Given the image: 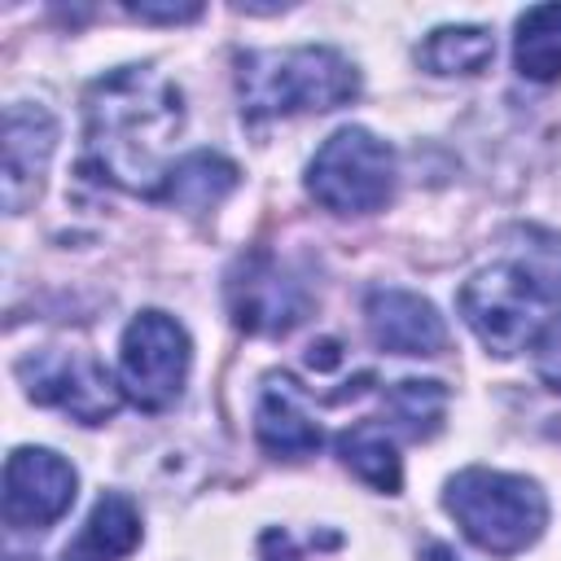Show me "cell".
<instances>
[{"label":"cell","mask_w":561,"mask_h":561,"mask_svg":"<svg viewBox=\"0 0 561 561\" xmlns=\"http://www.w3.org/2000/svg\"><path fill=\"white\" fill-rule=\"evenodd\" d=\"M224 298H228V316L237 329L259 333V337H280L307 320L316 294L285 259L267 250H250L228 267Z\"/></svg>","instance_id":"cell-7"},{"label":"cell","mask_w":561,"mask_h":561,"mask_svg":"<svg viewBox=\"0 0 561 561\" xmlns=\"http://www.w3.org/2000/svg\"><path fill=\"white\" fill-rule=\"evenodd\" d=\"M543 302L552 298L517 259L473 272L460 289V316L491 355H517L539 333Z\"/></svg>","instance_id":"cell-5"},{"label":"cell","mask_w":561,"mask_h":561,"mask_svg":"<svg viewBox=\"0 0 561 561\" xmlns=\"http://www.w3.org/2000/svg\"><path fill=\"white\" fill-rule=\"evenodd\" d=\"M443 508L456 517L469 543H478L491 557H513L530 548L548 526V500L539 482L504 469H460L447 491Z\"/></svg>","instance_id":"cell-3"},{"label":"cell","mask_w":561,"mask_h":561,"mask_svg":"<svg viewBox=\"0 0 561 561\" xmlns=\"http://www.w3.org/2000/svg\"><path fill=\"white\" fill-rule=\"evenodd\" d=\"M188 364L193 346L184 324L167 311H140L118 342V390L140 412H167L184 394Z\"/></svg>","instance_id":"cell-6"},{"label":"cell","mask_w":561,"mask_h":561,"mask_svg":"<svg viewBox=\"0 0 561 561\" xmlns=\"http://www.w3.org/2000/svg\"><path fill=\"white\" fill-rule=\"evenodd\" d=\"M9 561H22V557H9Z\"/></svg>","instance_id":"cell-24"},{"label":"cell","mask_w":561,"mask_h":561,"mask_svg":"<svg viewBox=\"0 0 561 561\" xmlns=\"http://www.w3.org/2000/svg\"><path fill=\"white\" fill-rule=\"evenodd\" d=\"M18 381L26 390V399L57 408L83 425H101L114 416L123 390L118 381L105 373V364H96L83 351H61V346H44L18 359Z\"/></svg>","instance_id":"cell-8"},{"label":"cell","mask_w":561,"mask_h":561,"mask_svg":"<svg viewBox=\"0 0 561 561\" xmlns=\"http://www.w3.org/2000/svg\"><path fill=\"white\" fill-rule=\"evenodd\" d=\"M337 456L373 491L399 495V486H403V460H399L394 438H390V430L381 421H355L351 430H342L337 434Z\"/></svg>","instance_id":"cell-15"},{"label":"cell","mask_w":561,"mask_h":561,"mask_svg":"<svg viewBox=\"0 0 561 561\" xmlns=\"http://www.w3.org/2000/svg\"><path fill=\"white\" fill-rule=\"evenodd\" d=\"M53 149H57V118L44 105L13 101L4 110V167H0V193L9 215H22L35 202Z\"/></svg>","instance_id":"cell-10"},{"label":"cell","mask_w":561,"mask_h":561,"mask_svg":"<svg viewBox=\"0 0 561 561\" xmlns=\"http://www.w3.org/2000/svg\"><path fill=\"white\" fill-rule=\"evenodd\" d=\"M307 193L333 215H373L394 193V149L368 127H342L316 149Z\"/></svg>","instance_id":"cell-4"},{"label":"cell","mask_w":561,"mask_h":561,"mask_svg":"<svg viewBox=\"0 0 561 561\" xmlns=\"http://www.w3.org/2000/svg\"><path fill=\"white\" fill-rule=\"evenodd\" d=\"M535 373L548 390H561V316L535 333Z\"/></svg>","instance_id":"cell-20"},{"label":"cell","mask_w":561,"mask_h":561,"mask_svg":"<svg viewBox=\"0 0 561 561\" xmlns=\"http://www.w3.org/2000/svg\"><path fill=\"white\" fill-rule=\"evenodd\" d=\"M123 13L127 18H136V22H193L197 13H202V4H123Z\"/></svg>","instance_id":"cell-21"},{"label":"cell","mask_w":561,"mask_h":561,"mask_svg":"<svg viewBox=\"0 0 561 561\" xmlns=\"http://www.w3.org/2000/svg\"><path fill=\"white\" fill-rule=\"evenodd\" d=\"M522 245H513L508 259H517L539 285L548 298H561V237L548 232V228H517Z\"/></svg>","instance_id":"cell-19"},{"label":"cell","mask_w":561,"mask_h":561,"mask_svg":"<svg viewBox=\"0 0 561 561\" xmlns=\"http://www.w3.org/2000/svg\"><path fill=\"white\" fill-rule=\"evenodd\" d=\"M381 403H386L390 425H399L408 438H434L443 430V416H447V386L443 381L403 377V381L386 386Z\"/></svg>","instance_id":"cell-18"},{"label":"cell","mask_w":561,"mask_h":561,"mask_svg":"<svg viewBox=\"0 0 561 561\" xmlns=\"http://www.w3.org/2000/svg\"><path fill=\"white\" fill-rule=\"evenodd\" d=\"M254 438L276 460H302V456L320 451V443H324L320 421L311 412L307 390L289 373H267L263 377V390H259V403H254Z\"/></svg>","instance_id":"cell-12"},{"label":"cell","mask_w":561,"mask_h":561,"mask_svg":"<svg viewBox=\"0 0 561 561\" xmlns=\"http://www.w3.org/2000/svg\"><path fill=\"white\" fill-rule=\"evenodd\" d=\"M359 92V70L329 44L259 48L237 57V96L245 118L324 114Z\"/></svg>","instance_id":"cell-2"},{"label":"cell","mask_w":561,"mask_h":561,"mask_svg":"<svg viewBox=\"0 0 561 561\" xmlns=\"http://www.w3.org/2000/svg\"><path fill=\"white\" fill-rule=\"evenodd\" d=\"M513 66L530 83H552L561 75V4H535L517 18Z\"/></svg>","instance_id":"cell-17"},{"label":"cell","mask_w":561,"mask_h":561,"mask_svg":"<svg viewBox=\"0 0 561 561\" xmlns=\"http://www.w3.org/2000/svg\"><path fill=\"white\" fill-rule=\"evenodd\" d=\"M495 57V35L486 26H434L421 48L416 61L430 75H482Z\"/></svg>","instance_id":"cell-16"},{"label":"cell","mask_w":561,"mask_h":561,"mask_svg":"<svg viewBox=\"0 0 561 561\" xmlns=\"http://www.w3.org/2000/svg\"><path fill=\"white\" fill-rule=\"evenodd\" d=\"M136 543H140V508L127 495L105 491L92 504V513L79 526V535L61 548V561H118Z\"/></svg>","instance_id":"cell-13"},{"label":"cell","mask_w":561,"mask_h":561,"mask_svg":"<svg viewBox=\"0 0 561 561\" xmlns=\"http://www.w3.org/2000/svg\"><path fill=\"white\" fill-rule=\"evenodd\" d=\"M263 561H298V552H294L285 530H267L263 535Z\"/></svg>","instance_id":"cell-22"},{"label":"cell","mask_w":561,"mask_h":561,"mask_svg":"<svg viewBox=\"0 0 561 561\" xmlns=\"http://www.w3.org/2000/svg\"><path fill=\"white\" fill-rule=\"evenodd\" d=\"M425 561H460V557H451L443 543H430V548H425Z\"/></svg>","instance_id":"cell-23"},{"label":"cell","mask_w":561,"mask_h":561,"mask_svg":"<svg viewBox=\"0 0 561 561\" xmlns=\"http://www.w3.org/2000/svg\"><path fill=\"white\" fill-rule=\"evenodd\" d=\"M368 337L390 355H443L447 320L438 307L412 289H373L364 298Z\"/></svg>","instance_id":"cell-11"},{"label":"cell","mask_w":561,"mask_h":561,"mask_svg":"<svg viewBox=\"0 0 561 561\" xmlns=\"http://www.w3.org/2000/svg\"><path fill=\"white\" fill-rule=\"evenodd\" d=\"M232 188H237V167H232L224 153L197 149V153H184L180 162H171V171H167L158 197L171 202L175 210L206 215V210H215Z\"/></svg>","instance_id":"cell-14"},{"label":"cell","mask_w":561,"mask_h":561,"mask_svg":"<svg viewBox=\"0 0 561 561\" xmlns=\"http://www.w3.org/2000/svg\"><path fill=\"white\" fill-rule=\"evenodd\" d=\"M75 469L48 447H13L4 460V522L13 530L53 526L75 504Z\"/></svg>","instance_id":"cell-9"},{"label":"cell","mask_w":561,"mask_h":561,"mask_svg":"<svg viewBox=\"0 0 561 561\" xmlns=\"http://www.w3.org/2000/svg\"><path fill=\"white\" fill-rule=\"evenodd\" d=\"M88 167L140 197H158L171 171L167 149L184 131V96L153 66H118L83 96Z\"/></svg>","instance_id":"cell-1"}]
</instances>
